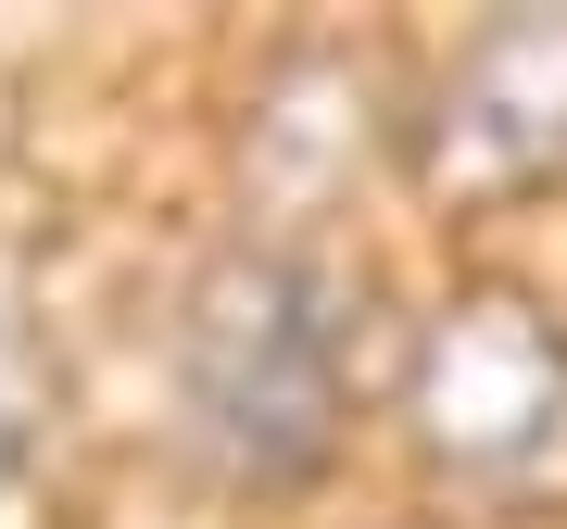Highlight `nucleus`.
<instances>
[{
    "instance_id": "obj_1",
    "label": "nucleus",
    "mask_w": 567,
    "mask_h": 529,
    "mask_svg": "<svg viewBox=\"0 0 567 529\" xmlns=\"http://www.w3.org/2000/svg\"><path fill=\"white\" fill-rule=\"evenodd\" d=\"M341 404H353V290H341V264H316L290 240H240L177 315L189 442L227 479L290 491L341 454Z\"/></svg>"
},
{
    "instance_id": "obj_3",
    "label": "nucleus",
    "mask_w": 567,
    "mask_h": 529,
    "mask_svg": "<svg viewBox=\"0 0 567 529\" xmlns=\"http://www.w3.org/2000/svg\"><path fill=\"white\" fill-rule=\"evenodd\" d=\"M416 177L442 203H505L567 177V13H505L454 51L416 114Z\"/></svg>"
},
{
    "instance_id": "obj_4",
    "label": "nucleus",
    "mask_w": 567,
    "mask_h": 529,
    "mask_svg": "<svg viewBox=\"0 0 567 529\" xmlns=\"http://www.w3.org/2000/svg\"><path fill=\"white\" fill-rule=\"evenodd\" d=\"M13 505H25V428L0 416V529H13Z\"/></svg>"
},
{
    "instance_id": "obj_2",
    "label": "nucleus",
    "mask_w": 567,
    "mask_h": 529,
    "mask_svg": "<svg viewBox=\"0 0 567 529\" xmlns=\"http://www.w3.org/2000/svg\"><path fill=\"white\" fill-rule=\"evenodd\" d=\"M416 454L466 505H567V328L517 290H466L429 315L404 366Z\"/></svg>"
}]
</instances>
